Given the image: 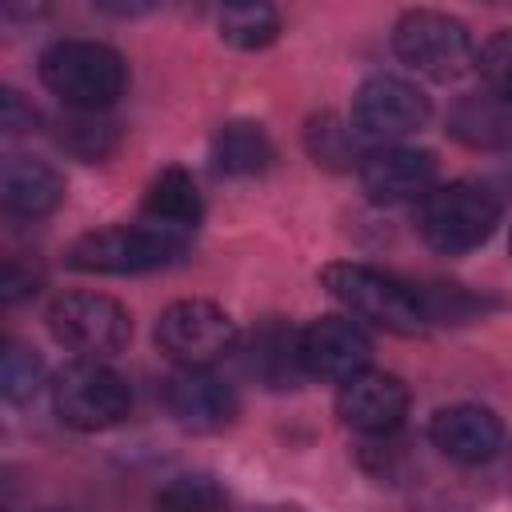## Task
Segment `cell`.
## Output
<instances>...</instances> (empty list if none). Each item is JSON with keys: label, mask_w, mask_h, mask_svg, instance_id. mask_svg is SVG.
Wrapping results in <instances>:
<instances>
[{"label": "cell", "mask_w": 512, "mask_h": 512, "mask_svg": "<svg viewBox=\"0 0 512 512\" xmlns=\"http://www.w3.org/2000/svg\"><path fill=\"white\" fill-rule=\"evenodd\" d=\"M40 80L72 112H104L120 100L128 68L120 52L100 40H56L40 56Z\"/></svg>", "instance_id": "cell-1"}, {"label": "cell", "mask_w": 512, "mask_h": 512, "mask_svg": "<svg viewBox=\"0 0 512 512\" xmlns=\"http://www.w3.org/2000/svg\"><path fill=\"white\" fill-rule=\"evenodd\" d=\"M188 236H176L160 224L136 220V224H108L96 232H84L68 248V268L76 272H100V276H136L172 264L184 252Z\"/></svg>", "instance_id": "cell-2"}, {"label": "cell", "mask_w": 512, "mask_h": 512, "mask_svg": "<svg viewBox=\"0 0 512 512\" xmlns=\"http://www.w3.org/2000/svg\"><path fill=\"white\" fill-rule=\"evenodd\" d=\"M500 224V200L480 180H448L436 184L420 200V236L428 248L444 256H460L480 248Z\"/></svg>", "instance_id": "cell-3"}, {"label": "cell", "mask_w": 512, "mask_h": 512, "mask_svg": "<svg viewBox=\"0 0 512 512\" xmlns=\"http://www.w3.org/2000/svg\"><path fill=\"white\" fill-rule=\"evenodd\" d=\"M320 284L360 320L384 328V332H400L412 336L428 324V308L420 304L416 292H408L400 280H392L380 268L368 264H352V260H332L320 268Z\"/></svg>", "instance_id": "cell-4"}, {"label": "cell", "mask_w": 512, "mask_h": 512, "mask_svg": "<svg viewBox=\"0 0 512 512\" xmlns=\"http://www.w3.org/2000/svg\"><path fill=\"white\" fill-rule=\"evenodd\" d=\"M392 48L408 68H416L428 80H456L468 68H476L472 32L456 16L432 8L404 12L392 28Z\"/></svg>", "instance_id": "cell-5"}, {"label": "cell", "mask_w": 512, "mask_h": 512, "mask_svg": "<svg viewBox=\"0 0 512 512\" xmlns=\"http://www.w3.org/2000/svg\"><path fill=\"white\" fill-rule=\"evenodd\" d=\"M52 408L76 432H100L128 416L132 392L120 372L100 360H72L52 380Z\"/></svg>", "instance_id": "cell-6"}, {"label": "cell", "mask_w": 512, "mask_h": 512, "mask_svg": "<svg viewBox=\"0 0 512 512\" xmlns=\"http://www.w3.org/2000/svg\"><path fill=\"white\" fill-rule=\"evenodd\" d=\"M48 332L80 352V360H100L112 356L128 344L132 336V316L124 304L100 292H64L48 304Z\"/></svg>", "instance_id": "cell-7"}, {"label": "cell", "mask_w": 512, "mask_h": 512, "mask_svg": "<svg viewBox=\"0 0 512 512\" xmlns=\"http://www.w3.org/2000/svg\"><path fill=\"white\" fill-rule=\"evenodd\" d=\"M428 116H432L428 96L412 80L388 76V72L368 76L356 88V100H352V124H356V132L364 140L380 144V148H392L404 136H416L428 124Z\"/></svg>", "instance_id": "cell-8"}, {"label": "cell", "mask_w": 512, "mask_h": 512, "mask_svg": "<svg viewBox=\"0 0 512 512\" xmlns=\"http://www.w3.org/2000/svg\"><path fill=\"white\" fill-rule=\"evenodd\" d=\"M156 344L180 368H208L236 348V324L212 300H176L156 320Z\"/></svg>", "instance_id": "cell-9"}, {"label": "cell", "mask_w": 512, "mask_h": 512, "mask_svg": "<svg viewBox=\"0 0 512 512\" xmlns=\"http://www.w3.org/2000/svg\"><path fill=\"white\" fill-rule=\"evenodd\" d=\"M300 360L308 376L344 384L368 368L372 340L352 316H320L300 328Z\"/></svg>", "instance_id": "cell-10"}, {"label": "cell", "mask_w": 512, "mask_h": 512, "mask_svg": "<svg viewBox=\"0 0 512 512\" xmlns=\"http://www.w3.org/2000/svg\"><path fill=\"white\" fill-rule=\"evenodd\" d=\"M164 408L188 432H220L236 420V392L212 368H176L164 380Z\"/></svg>", "instance_id": "cell-11"}, {"label": "cell", "mask_w": 512, "mask_h": 512, "mask_svg": "<svg viewBox=\"0 0 512 512\" xmlns=\"http://www.w3.org/2000/svg\"><path fill=\"white\" fill-rule=\"evenodd\" d=\"M336 412L352 432L364 436H384L404 424L408 416V384L392 372H360L340 384L336 392Z\"/></svg>", "instance_id": "cell-12"}, {"label": "cell", "mask_w": 512, "mask_h": 512, "mask_svg": "<svg viewBox=\"0 0 512 512\" xmlns=\"http://www.w3.org/2000/svg\"><path fill=\"white\" fill-rule=\"evenodd\" d=\"M360 184L376 204L424 200L436 188V156L428 148H376L360 160Z\"/></svg>", "instance_id": "cell-13"}, {"label": "cell", "mask_w": 512, "mask_h": 512, "mask_svg": "<svg viewBox=\"0 0 512 512\" xmlns=\"http://www.w3.org/2000/svg\"><path fill=\"white\" fill-rule=\"evenodd\" d=\"M428 440L456 464H484L504 444V424L480 404H448L432 412Z\"/></svg>", "instance_id": "cell-14"}, {"label": "cell", "mask_w": 512, "mask_h": 512, "mask_svg": "<svg viewBox=\"0 0 512 512\" xmlns=\"http://www.w3.org/2000/svg\"><path fill=\"white\" fill-rule=\"evenodd\" d=\"M0 200L12 216H28V220L48 216L64 200V176L44 160L12 156L4 160V172H0Z\"/></svg>", "instance_id": "cell-15"}, {"label": "cell", "mask_w": 512, "mask_h": 512, "mask_svg": "<svg viewBox=\"0 0 512 512\" xmlns=\"http://www.w3.org/2000/svg\"><path fill=\"white\" fill-rule=\"evenodd\" d=\"M448 132L480 152L508 148L512 144V104L500 100L496 92H464L448 108Z\"/></svg>", "instance_id": "cell-16"}, {"label": "cell", "mask_w": 512, "mask_h": 512, "mask_svg": "<svg viewBox=\"0 0 512 512\" xmlns=\"http://www.w3.org/2000/svg\"><path fill=\"white\" fill-rule=\"evenodd\" d=\"M244 368H248L264 388H296V380L308 376V372H304V360H300V332L288 328L284 320H264V324L252 332Z\"/></svg>", "instance_id": "cell-17"}, {"label": "cell", "mask_w": 512, "mask_h": 512, "mask_svg": "<svg viewBox=\"0 0 512 512\" xmlns=\"http://www.w3.org/2000/svg\"><path fill=\"white\" fill-rule=\"evenodd\" d=\"M140 220L148 224H160L176 236H188L200 216H204V204H200V188L196 180L184 172V168H164L152 176V184L144 188V204H140Z\"/></svg>", "instance_id": "cell-18"}, {"label": "cell", "mask_w": 512, "mask_h": 512, "mask_svg": "<svg viewBox=\"0 0 512 512\" xmlns=\"http://www.w3.org/2000/svg\"><path fill=\"white\" fill-rule=\"evenodd\" d=\"M272 140L252 120H232L212 136V168L220 176H260L272 164Z\"/></svg>", "instance_id": "cell-19"}, {"label": "cell", "mask_w": 512, "mask_h": 512, "mask_svg": "<svg viewBox=\"0 0 512 512\" xmlns=\"http://www.w3.org/2000/svg\"><path fill=\"white\" fill-rule=\"evenodd\" d=\"M216 28H220L224 44L256 52V48H268L280 36V16H276L272 4H228V8H220Z\"/></svg>", "instance_id": "cell-20"}, {"label": "cell", "mask_w": 512, "mask_h": 512, "mask_svg": "<svg viewBox=\"0 0 512 512\" xmlns=\"http://www.w3.org/2000/svg\"><path fill=\"white\" fill-rule=\"evenodd\" d=\"M224 488L204 472H180L156 492V512H224Z\"/></svg>", "instance_id": "cell-21"}, {"label": "cell", "mask_w": 512, "mask_h": 512, "mask_svg": "<svg viewBox=\"0 0 512 512\" xmlns=\"http://www.w3.org/2000/svg\"><path fill=\"white\" fill-rule=\"evenodd\" d=\"M304 140H308V152L316 156V164H328V168H360V152H356V136L332 116V112H324V116H316V120H308V128H304Z\"/></svg>", "instance_id": "cell-22"}, {"label": "cell", "mask_w": 512, "mask_h": 512, "mask_svg": "<svg viewBox=\"0 0 512 512\" xmlns=\"http://www.w3.org/2000/svg\"><path fill=\"white\" fill-rule=\"evenodd\" d=\"M44 384V360L24 348L20 340L4 344V360H0V392L8 404H24L36 396V388Z\"/></svg>", "instance_id": "cell-23"}, {"label": "cell", "mask_w": 512, "mask_h": 512, "mask_svg": "<svg viewBox=\"0 0 512 512\" xmlns=\"http://www.w3.org/2000/svg\"><path fill=\"white\" fill-rule=\"evenodd\" d=\"M56 140H60L68 152H76L80 160H100L104 152H112L116 132H112V124L96 120V112H76V116L60 120Z\"/></svg>", "instance_id": "cell-24"}, {"label": "cell", "mask_w": 512, "mask_h": 512, "mask_svg": "<svg viewBox=\"0 0 512 512\" xmlns=\"http://www.w3.org/2000/svg\"><path fill=\"white\" fill-rule=\"evenodd\" d=\"M476 72L488 92L512 104V32H496L476 52Z\"/></svg>", "instance_id": "cell-25"}, {"label": "cell", "mask_w": 512, "mask_h": 512, "mask_svg": "<svg viewBox=\"0 0 512 512\" xmlns=\"http://www.w3.org/2000/svg\"><path fill=\"white\" fill-rule=\"evenodd\" d=\"M0 128H4V136H24L36 128V108L16 88L0 92Z\"/></svg>", "instance_id": "cell-26"}, {"label": "cell", "mask_w": 512, "mask_h": 512, "mask_svg": "<svg viewBox=\"0 0 512 512\" xmlns=\"http://www.w3.org/2000/svg\"><path fill=\"white\" fill-rule=\"evenodd\" d=\"M32 288H36V276H32V272H20L16 260H8V264H4V276H0V296H4V304H16V300L28 296Z\"/></svg>", "instance_id": "cell-27"}, {"label": "cell", "mask_w": 512, "mask_h": 512, "mask_svg": "<svg viewBox=\"0 0 512 512\" xmlns=\"http://www.w3.org/2000/svg\"><path fill=\"white\" fill-rule=\"evenodd\" d=\"M508 248H512V244H508Z\"/></svg>", "instance_id": "cell-28"}]
</instances>
